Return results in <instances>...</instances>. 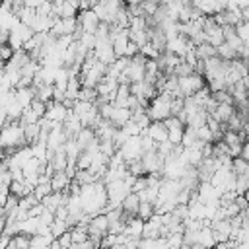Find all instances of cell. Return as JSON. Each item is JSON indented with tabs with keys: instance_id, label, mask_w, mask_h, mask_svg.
Masks as SVG:
<instances>
[{
	"instance_id": "cell-51",
	"label": "cell",
	"mask_w": 249,
	"mask_h": 249,
	"mask_svg": "<svg viewBox=\"0 0 249 249\" xmlns=\"http://www.w3.org/2000/svg\"><path fill=\"white\" fill-rule=\"evenodd\" d=\"M66 2H78V0H66Z\"/></svg>"
},
{
	"instance_id": "cell-32",
	"label": "cell",
	"mask_w": 249,
	"mask_h": 249,
	"mask_svg": "<svg viewBox=\"0 0 249 249\" xmlns=\"http://www.w3.org/2000/svg\"><path fill=\"white\" fill-rule=\"evenodd\" d=\"M196 132H198V140H202L204 144H214V142H216V138H214V132L208 128V124H204V126L196 128Z\"/></svg>"
},
{
	"instance_id": "cell-8",
	"label": "cell",
	"mask_w": 249,
	"mask_h": 249,
	"mask_svg": "<svg viewBox=\"0 0 249 249\" xmlns=\"http://www.w3.org/2000/svg\"><path fill=\"white\" fill-rule=\"evenodd\" d=\"M80 29V23H78V18H68V19H56L53 29H51V35L54 37H62V35H74L76 31Z\"/></svg>"
},
{
	"instance_id": "cell-12",
	"label": "cell",
	"mask_w": 249,
	"mask_h": 249,
	"mask_svg": "<svg viewBox=\"0 0 249 249\" xmlns=\"http://www.w3.org/2000/svg\"><path fill=\"white\" fill-rule=\"evenodd\" d=\"M109 121H111L117 128H123V126H126V124L132 121V111H130L128 107H115Z\"/></svg>"
},
{
	"instance_id": "cell-50",
	"label": "cell",
	"mask_w": 249,
	"mask_h": 249,
	"mask_svg": "<svg viewBox=\"0 0 249 249\" xmlns=\"http://www.w3.org/2000/svg\"><path fill=\"white\" fill-rule=\"evenodd\" d=\"M167 249H181V247H171V245H169V247H167Z\"/></svg>"
},
{
	"instance_id": "cell-5",
	"label": "cell",
	"mask_w": 249,
	"mask_h": 249,
	"mask_svg": "<svg viewBox=\"0 0 249 249\" xmlns=\"http://www.w3.org/2000/svg\"><path fill=\"white\" fill-rule=\"evenodd\" d=\"M146 60H148V58H146L142 53L136 54L134 58H130V64H128V68L124 70V76H126V80H128L130 84L146 80Z\"/></svg>"
},
{
	"instance_id": "cell-2",
	"label": "cell",
	"mask_w": 249,
	"mask_h": 249,
	"mask_svg": "<svg viewBox=\"0 0 249 249\" xmlns=\"http://www.w3.org/2000/svg\"><path fill=\"white\" fill-rule=\"evenodd\" d=\"M171 101H173V95L169 91H161L156 99H152V103L148 107V115H150L152 123H156V121L163 123L169 117H173L171 115Z\"/></svg>"
},
{
	"instance_id": "cell-43",
	"label": "cell",
	"mask_w": 249,
	"mask_h": 249,
	"mask_svg": "<svg viewBox=\"0 0 249 249\" xmlns=\"http://www.w3.org/2000/svg\"><path fill=\"white\" fill-rule=\"evenodd\" d=\"M183 60H185V62H187V64H191V66H193V68H195V66H196V62H198V56H196V53H195V47H193V49H189V51H187V54H185V56H183Z\"/></svg>"
},
{
	"instance_id": "cell-45",
	"label": "cell",
	"mask_w": 249,
	"mask_h": 249,
	"mask_svg": "<svg viewBox=\"0 0 249 249\" xmlns=\"http://www.w3.org/2000/svg\"><path fill=\"white\" fill-rule=\"evenodd\" d=\"M78 249H99V247H97V245H95L91 239H88V241L80 243V245H78Z\"/></svg>"
},
{
	"instance_id": "cell-16",
	"label": "cell",
	"mask_w": 249,
	"mask_h": 249,
	"mask_svg": "<svg viewBox=\"0 0 249 249\" xmlns=\"http://www.w3.org/2000/svg\"><path fill=\"white\" fill-rule=\"evenodd\" d=\"M140 202H142V200H140V195H138V193H130V195L124 198V202H123L121 208H123L124 214H128V216L132 218V216H138Z\"/></svg>"
},
{
	"instance_id": "cell-26",
	"label": "cell",
	"mask_w": 249,
	"mask_h": 249,
	"mask_svg": "<svg viewBox=\"0 0 249 249\" xmlns=\"http://www.w3.org/2000/svg\"><path fill=\"white\" fill-rule=\"evenodd\" d=\"M195 53H196L198 60H208V58H212V56H218V49L212 47L210 43H202V45L195 47Z\"/></svg>"
},
{
	"instance_id": "cell-3",
	"label": "cell",
	"mask_w": 249,
	"mask_h": 249,
	"mask_svg": "<svg viewBox=\"0 0 249 249\" xmlns=\"http://www.w3.org/2000/svg\"><path fill=\"white\" fill-rule=\"evenodd\" d=\"M107 187V196H109V204L107 208H121L124 198L132 193L130 185L124 181V179H117V181H111L105 185Z\"/></svg>"
},
{
	"instance_id": "cell-21",
	"label": "cell",
	"mask_w": 249,
	"mask_h": 249,
	"mask_svg": "<svg viewBox=\"0 0 249 249\" xmlns=\"http://www.w3.org/2000/svg\"><path fill=\"white\" fill-rule=\"evenodd\" d=\"M49 165H51L54 171H66V169H68V156H66L64 148L53 154V158L49 160Z\"/></svg>"
},
{
	"instance_id": "cell-46",
	"label": "cell",
	"mask_w": 249,
	"mask_h": 249,
	"mask_svg": "<svg viewBox=\"0 0 249 249\" xmlns=\"http://www.w3.org/2000/svg\"><path fill=\"white\" fill-rule=\"evenodd\" d=\"M239 158H243V160L249 161V140L243 144V150H241V156H239Z\"/></svg>"
},
{
	"instance_id": "cell-17",
	"label": "cell",
	"mask_w": 249,
	"mask_h": 249,
	"mask_svg": "<svg viewBox=\"0 0 249 249\" xmlns=\"http://www.w3.org/2000/svg\"><path fill=\"white\" fill-rule=\"evenodd\" d=\"M14 95H16V101L23 109H27V107H31V103L35 99V88H19V89H14Z\"/></svg>"
},
{
	"instance_id": "cell-4",
	"label": "cell",
	"mask_w": 249,
	"mask_h": 249,
	"mask_svg": "<svg viewBox=\"0 0 249 249\" xmlns=\"http://www.w3.org/2000/svg\"><path fill=\"white\" fill-rule=\"evenodd\" d=\"M179 80V93L181 97H193L195 93H198L204 86H206V78L198 72H193L191 76L185 78H177Z\"/></svg>"
},
{
	"instance_id": "cell-19",
	"label": "cell",
	"mask_w": 249,
	"mask_h": 249,
	"mask_svg": "<svg viewBox=\"0 0 249 249\" xmlns=\"http://www.w3.org/2000/svg\"><path fill=\"white\" fill-rule=\"evenodd\" d=\"M18 18H19V21L23 23V25H29V27H33V23H35V19H37V8H31V6H21L18 12H14Z\"/></svg>"
},
{
	"instance_id": "cell-28",
	"label": "cell",
	"mask_w": 249,
	"mask_h": 249,
	"mask_svg": "<svg viewBox=\"0 0 249 249\" xmlns=\"http://www.w3.org/2000/svg\"><path fill=\"white\" fill-rule=\"evenodd\" d=\"M218 56L222 58V60H235L237 58V51L233 49V47H230L228 43H222L220 47H218Z\"/></svg>"
},
{
	"instance_id": "cell-39",
	"label": "cell",
	"mask_w": 249,
	"mask_h": 249,
	"mask_svg": "<svg viewBox=\"0 0 249 249\" xmlns=\"http://www.w3.org/2000/svg\"><path fill=\"white\" fill-rule=\"evenodd\" d=\"M14 54H16V51L6 43V45H0V58H2V62L6 64V62H10L12 58H14Z\"/></svg>"
},
{
	"instance_id": "cell-33",
	"label": "cell",
	"mask_w": 249,
	"mask_h": 249,
	"mask_svg": "<svg viewBox=\"0 0 249 249\" xmlns=\"http://www.w3.org/2000/svg\"><path fill=\"white\" fill-rule=\"evenodd\" d=\"M53 193V187H51V183H41V185H37L35 189H33V195L43 202V198L45 196H49Z\"/></svg>"
},
{
	"instance_id": "cell-38",
	"label": "cell",
	"mask_w": 249,
	"mask_h": 249,
	"mask_svg": "<svg viewBox=\"0 0 249 249\" xmlns=\"http://www.w3.org/2000/svg\"><path fill=\"white\" fill-rule=\"evenodd\" d=\"M185 128H187V126H185ZM185 128H167V130H169V142H171V144H183Z\"/></svg>"
},
{
	"instance_id": "cell-13",
	"label": "cell",
	"mask_w": 249,
	"mask_h": 249,
	"mask_svg": "<svg viewBox=\"0 0 249 249\" xmlns=\"http://www.w3.org/2000/svg\"><path fill=\"white\" fill-rule=\"evenodd\" d=\"M70 185H72V177H70L66 171H54V175H53V179H51L53 191H56V193H66V191L70 189Z\"/></svg>"
},
{
	"instance_id": "cell-37",
	"label": "cell",
	"mask_w": 249,
	"mask_h": 249,
	"mask_svg": "<svg viewBox=\"0 0 249 249\" xmlns=\"http://www.w3.org/2000/svg\"><path fill=\"white\" fill-rule=\"evenodd\" d=\"M93 163V154L89 152H82L78 158V169H89Z\"/></svg>"
},
{
	"instance_id": "cell-35",
	"label": "cell",
	"mask_w": 249,
	"mask_h": 249,
	"mask_svg": "<svg viewBox=\"0 0 249 249\" xmlns=\"http://www.w3.org/2000/svg\"><path fill=\"white\" fill-rule=\"evenodd\" d=\"M247 191H249V175H237L235 193H237V195H245Z\"/></svg>"
},
{
	"instance_id": "cell-25",
	"label": "cell",
	"mask_w": 249,
	"mask_h": 249,
	"mask_svg": "<svg viewBox=\"0 0 249 249\" xmlns=\"http://www.w3.org/2000/svg\"><path fill=\"white\" fill-rule=\"evenodd\" d=\"M33 88H35V86H33ZM35 99H39V101H45V103L53 101V99H54V86L43 84V86L35 88Z\"/></svg>"
},
{
	"instance_id": "cell-47",
	"label": "cell",
	"mask_w": 249,
	"mask_h": 249,
	"mask_svg": "<svg viewBox=\"0 0 249 249\" xmlns=\"http://www.w3.org/2000/svg\"><path fill=\"white\" fill-rule=\"evenodd\" d=\"M241 18H243V21H249V6L241 10Z\"/></svg>"
},
{
	"instance_id": "cell-27",
	"label": "cell",
	"mask_w": 249,
	"mask_h": 249,
	"mask_svg": "<svg viewBox=\"0 0 249 249\" xmlns=\"http://www.w3.org/2000/svg\"><path fill=\"white\" fill-rule=\"evenodd\" d=\"M154 216H156V204L142 200V202H140V210H138V218H142V220L146 222V220H150V218H154Z\"/></svg>"
},
{
	"instance_id": "cell-40",
	"label": "cell",
	"mask_w": 249,
	"mask_h": 249,
	"mask_svg": "<svg viewBox=\"0 0 249 249\" xmlns=\"http://www.w3.org/2000/svg\"><path fill=\"white\" fill-rule=\"evenodd\" d=\"M165 239H167V245H171V247H181L183 249V245H185V233H171Z\"/></svg>"
},
{
	"instance_id": "cell-7",
	"label": "cell",
	"mask_w": 249,
	"mask_h": 249,
	"mask_svg": "<svg viewBox=\"0 0 249 249\" xmlns=\"http://www.w3.org/2000/svg\"><path fill=\"white\" fill-rule=\"evenodd\" d=\"M93 54L105 66H111L117 60V54H115V49H113V43L111 41H97V45L93 49Z\"/></svg>"
},
{
	"instance_id": "cell-36",
	"label": "cell",
	"mask_w": 249,
	"mask_h": 249,
	"mask_svg": "<svg viewBox=\"0 0 249 249\" xmlns=\"http://www.w3.org/2000/svg\"><path fill=\"white\" fill-rule=\"evenodd\" d=\"M214 95V99L218 101V103H228V105H235V101H233V97H231V93L228 91V89H220V91H216V93H212Z\"/></svg>"
},
{
	"instance_id": "cell-15",
	"label": "cell",
	"mask_w": 249,
	"mask_h": 249,
	"mask_svg": "<svg viewBox=\"0 0 249 249\" xmlns=\"http://www.w3.org/2000/svg\"><path fill=\"white\" fill-rule=\"evenodd\" d=\"M196 243L202 245L204 249H214L216 247V237H214V230L210 226H204L200 231H196Z\"/></svg>"
},
{
	"instance_id": "cell-22",
	"label": "cell",
	"mask_w": 249,
	"mask_h": 249,
	"mask_svg": "<svg viewBox=\"0 0 249 249\" xmlns=\"http://www.w3.org/2000/svg\"><path fill=\"white\" fill-rule=\"evenodd\" d=\"M39 226H41V220H39V218H35V216H29L27 220L19 222V233L35 235V233H37V230H39Z\"/></svg>"
},
{
	"instance_id": "cell-11",
	"label": "cell",
	"mask_w": 249,
	"mask_h": 249,
	"mask_svg": "<svg viewBox=\"0 0 249 249\" xmlns=\"http://www.w3.org/2000/svg\"><path fill=\"white\" fill-rule=\"evenodd\" d=\"M68 109L62 105V103H56V101H49L47 103V119L53 121V123H64L66 117H68Z\"/></svg>"
},
{
	"instance_id": "cell-29",
	"label": "cell",
	"mask_w": 249,
	"mask_h": 249,
	"mask_svg": "<svg viewBox=\"0 0 249 249\" xmlns=\"http://www.w3.org/2000/svg\"><path fill=\"white\" fill-rule=\"evenodd\" d=\"M196 142H198V132H196V128L187 126V128H185V134H183V146H185V148H193Z\"/></svg>"
},
{
	"instance_id": "cell-48",
	"label": "cell",
	"mask_w": 249,
	"mask_h": 249,
	"mask_svg": "<svg viewBox=\"0 0 249 249\" xmlns=\"http://www.w3.org/2000/svg\"><path fill=\"white\" fill-rule=\"evenodd\" d=\"M235 249H249V241H245V243H235Z\"/></svg>"
},
{
	"instance_id": "cell-44",
	"label": "cell",
	"mask_w": 249,
	"mask_h": 249,
	"mask_svg": "<svg viewBox=\"0 0 249 249\" xmlns=\"http://www.w3.org/2000/svg\"><path fill=\"white\" fill-rule=\"evenodd\" d=\"M56 243H58L60 247H70V245H74V241H72V233H70V231L62 233V235L56 239Z\"/></svg>"
},
{
	"instance_id": "cell-42",
	"label": "cell",
	"mask_w": 249,
	"mask_h": 249,
	"mask_svg": "<svg viewBox=\"0 0 249 249\" xmlns=\"http://www.w3.org/2000/svg\"><path fill=\"white\" fill-rule=\"evenodd\" d=\"M163 123H165V126H167V128H185V126H187L179 117H169V119H167V121H163Z\"/></svg>"
},
{
	"instance_id": "cell-49",
	"label": "cell",
	"mask_w": 249,
	"mask_h": 249,
	"mask_svg": "<svg viewBox=\"0 0 249 249\" xmlns=\"http://www.w3.org/2000/svg\"><path fill=\"white\" fill-rule=\"evenodd\" d=\"M243 214H245V218H247V220H249V206H247V210H245V212H243Z\"/></svg>"
},
{
	"instance_id": "cell-41",
	"label": "cell",
	"mask_w": 249,
	"mask_h": 249,
	"mask_svg": "<svg viewBox=\"0 0 249 249\" xmlns=\"http://www.w3.org/2000/svg\"><path fill=\"white\" fill-rule=\"evenodd\" d=\"M31 109L43 119L45 115H47V103L45 101H39V99H33V103H31Z\"/></svg>"
},
{
	"instance_id": "cell-6",
	"label": "cell",
	"mask_w": 249,
	"mask_h": 249,
	"mask_svg": "<svg viewBox=\"0 0 249 249\" xmlns=\"http://www.w3.org/2000/svg\"><path fill=\"white\" fill-rule=\"evenodd\" d=\"M119 152H121V156L124 158V161H126V163L142 160V156H144L142 138H140V136H130V138H128V140L123 144V148H121Z\"/></svg>"
},
{
	"instance_id": "cell-23",
	"label": "cell",
	"mask_w": 249,
	"mask_h": 249,
	"mask_svg": "<svg viewBox=\"0 0 249 249\" xmlns=\"http://www.w3.org/2000/svg\"><path fill=\"white\" fill-rule=\"evenodd\" d=\"M23 132H25V140H27V146H33L39 142L41 138V124L35 123V124H25L23 126Z\"/></svg>"
},
{
	"instance_id": "cell-30",
	"label": "cell",
	"mask_w": 249,
	"mask_h": 249,
	"mask_svg": "<svg viewBox=\"0 0 249 249\" xmlns=\"http://www.w3.org/2000/svg\"><path fill=\"white\" fill-rule=\"evenodd\" d=\"M231 169L235 171V175H249V161L243 158H233L231 160Z\"/></svg>"
},
{
	"instance_id": "cell-18",
	"label": "cell",
	"mask_w": 249,
	"mask_h": 249,
	"mask_svg": "<svg viewBox=\"0 0 249 249\" xmlns=\"http://www.w3.org/2000/svg\"><path fill=\"white\" fill-rule=\"evenodd\" d=\"M237 113V109H235V105H228V103H220L218 105V109H216V113L212 115L218 123H222V124H228V121L233 117Z\"/></svg>"
},
{
	"instance_id": "cell-9",
	"label": "cell",
	"mask_w": 249,
	"mask_h": 249,
	"mask_svg": "<svg viewBox=\"0 0 249 249\" xmlns=\"http://www.w3.org/2000/svg\"><path fill=\"white\" fill-rule=\"evenodd\" d=\"M78 23H80V27L84 29V33H93V35H95V31H97L101 19L97 18V14H95L93 10H80V14H78Z\"/></svg>"
},
{
	"instance_id": "cell-10",
	"label": "cell",
	"mask_w": 249,
	"mask_h": 249,
	"mask_svg": "<svg viewBox=\"0 0 249 249\" xmlns=\"http://www.w3.org/2000/svg\"><path fill=\"white\" fill-rule=\"evenodd\" d=\"M156 144H163V142H169V130H167V126H165V123H161V121H156V123H152L146 130H144Z\"/></svg>"
},
{
	"instance_id": "cell-20",
	"label": "cell",
	"mask_w": 249,
	"mask_h": 249,
	"mask_svg": "<svg viewBox=\"0 0 249 249\" xmlns=\"http://www.w3.org/2000/svg\"><path fill=\"white\" fill-rule=\"evenodd\" d=\"M74 138H76V142L80 144V148H82V152H84V150H86V148H88V146L97 138V134H95V130H93V128L84 126V128H82Z\"/></svg>"
},
{
	"instance_id": "cell-34",
	"label": "cell",
	"mask_w": 249,
	"mask_h": 249,
	"mask_svg": "<svg viewBox=\"0 0 249 249\" xmlns=\"http://www.w3.org/2000/svg\"><path fill=\"white\" fill-rule=\"evenodd\" d=\"M51 230H53V235H54V239H58L62 233L70 231V228H68V224H66L64 220H54V224L51 226Z\"/></svg>"
},
{
	"instance_id": "cell-31",
	"label": "cell",
	"mask_w": 249,
	"mask_h": 249,
	"mask_svg": "<svg viewBox=\"0 0 249 249\" xmlns=\"http://www.w3.org/2000/svg\"><path fill=\"white\" fill-rule=\"evenodd\" d=\"M12 245L16 249H29L31 247V235H25V233H18L12 237Z\"/></svg>"
},
{
	"instance_id": "cell-1",
	"label": "cell",
	"mask_w": 249,
	"mask_h": 249,
	"mask_svg": "<svg viewBox=\"0 0 249 249\" xmlns=\"http://www.w3.org/2000/svg\"><path fill=\"white\" fill-rule=\"evenodd\" d=\"M25 146H27V140H25V132H23V126L19 124V121H14L8 126H4V130H2V148H4L2 160L10 158L14 152H18L19 148H25Z\"/></svg>"
},
{
	"instance_id": "cell-14",
	"label": "cell",
	"mask_w": 249,
	"mask_h": 249,
	"mask_svg": "<svg viewBox=\"0 0 249 249\" xmlns=\"http://www.w3.org/2000/svg\"><path fill=\"white\" fill-rule=\"evenodd\" d=\"M144 226H146V222H144L142 218L132 216V218L126 222V226H124V233H126L128 237H132V239H142Z\"/></svg>"
},
{
	"instance_id": "cell-24",
	"label": "cell",
	"mask_w": 249,
	"mask_h": 249,
	"mask_svg": "<svg viewBox=\"0 0 249 249\" xmlns=\"http://www.w3.org/2000/svg\"><path fill=\"white\" fill-rule=\"evenodd\" d=\"M53 243H54V237L53 235L35 233V235H31V247L29 249H51Z\"/></svg>"
}]
</instances>
